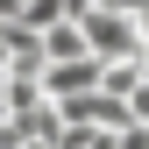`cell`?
Here are the masks:
<instances>
[{
  "instance_id": "6da1fadb",
  "label": "cell",
  "mask_w": 149,
  "mask_h": 149,
  "mask_svg": "<svg viewBox=\"0 0 149 149\" xmlns=\"http://www.w3.org/2000/svg\"><path fill=\"white\" fill-rule=\"evenodd\" d=\"M78 29H85V50H92V57H135V50H149L142 43V29H135V14H128L121 7V0H100V7H85L78 14Z\"/></svg>"
},
{
  "instance_id": "7a4b0ae2",
  "label": "cell",
  "mask_w": 149,
  "mask_h": 149,
  "mask_svg": "<svg viewBox=\"0 0 149 149\" xmlns=\"http://www.w3.org/2000/svg\"><path fill=\"white\" fill-rule=\"evenodd\" d=\"M36 78H43L50 100H71V92H92V85H100V57H92V50H85V57H50Z\"/></svg>"
},
{
  "instance_id": "3957f363",
  "label": "cell",
  "mask_w": 149,
  "mask_h": 149,
  "mask_svg": "<svg viewBox=\"0 0 149 149\" xmlns=\"http://www.w3.org/2000/svg\"><path fill=\"white\" fill-rule=\"evenodd\" d=\"M7 71H43V29L7 22Z\"/></svg>"
},
{
  "instance_id": "277c9868",
  "label": "cell",
  "mask_w": 149,
  "mask_h": 149,
  "mask_svg": "<svg viewBox=\"0 0 149 149\" xmlns=\"http://www.w3.org/2000/svg\"><path fill=\"white\" fill-rule=\"evenodd\" d=\"M14 14H22V0H0V22H14Z\"/></svg>"
},
{
  "instance_id": "5b68a950",
  "label": "cell",
  "mask_w": 149,
  "mask_h": 149,
  "mask_svg": "<svg viewBox=\"0 0 149 149\" xmlns=\"http://www.w3.org/2000/svg\"><path fill=\"white\" fill-rule=\"evenodd\" d=\"M85 7H100V0H64V14H85Z\"/></svg>"
},
{
  "instance_id": "8992f818",
  "label": "cell",
  "mask_w": 149,
  "mask_h": 149,
  "mask_svg": "<svg viewBox=\"0 0 149 149\" xmlns=\"http://www.w3.org/2000/svg\"><path fill=\"white\" fill-rule=\"evenodd\" d=\"M135 29H142V43H149V7H135Z\"/></svg>"
}]
</instances>
